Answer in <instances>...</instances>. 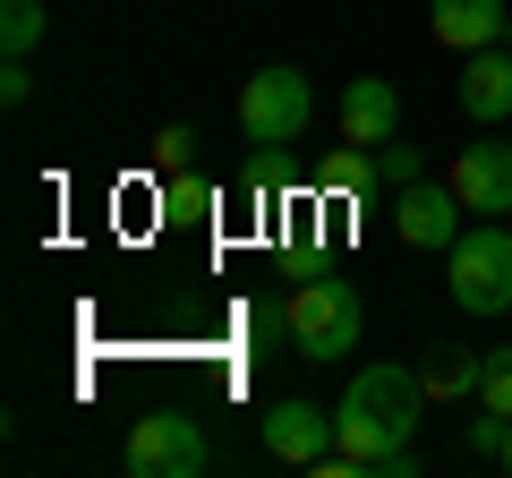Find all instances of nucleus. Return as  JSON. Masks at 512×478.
I'll use <instances>...</instances> for the list:
<instances>
[{
    "label": "nucleus",
    "instance_id": "6",
    "mask_svg": "<svg viewBox=\"0 0 512 478\" xmlns=\"http://www.w3.org/2000/svg\"><path fill=\"white\" fill-rule=\"evenodd\" d=\"M461 214H470V205H461L453 180H410L402 197H393V231H402L410 248H453V239H461Z\"/></svg>",
    "mask_w": 512,
    "mask_h": 478
},
{
    "label": "nucleus",
    "instance_id": "20",
    "mask_svg": "<svg viewBox=\"0 0 512 478\" xmlns=\"http://www.w3.org/2000/svg\"><path fill=\"white\" fill-rule=\"evenodd\" d=\"M504 52H512V18H504Z\"/></svg>",
    "mask_w": 512,
    "mask_h": 478
},
{
    "label": "nucleus",
    "instance_id": "5",
    "mask_svg": "<svg viewBox=\"0 0 512 478\" xmlns=\"http://www.w3.org/2000/svg\"><path fill=\"white\" fill-rule=\"evenodd\" d=\"M120 470L128 478H197L205 470V436L188 410H146V419L128 427L120 444Z\"/></svg>",
    "mask_w": 512,
    "mask_h": 478
},
{
    "label": "nucleus",
    "instance_id": "1",
    "mask_svg": "<svg viewBox=\"0 0 512 478\" xmlns=\"http://www.w3.org/2000/svg\"><path fill=\"white\" fill-rule=\"evenodd\" d=\"M436 402L427 393V376L419 368H359L350 376V393H342V410H333V453L316 461L325 478H410L419 470V453H410V436H419V410Z\"/></svg>",
    "mask_w": 512,
    "mask_h": 478
},
{
    "label": "nucleus",
    "instance_id": "18",
    "mask_svg": "<svg viewBox=\"0 0 512 478\" xmlns=\"http://www.w3.org/2000/svg\"><path fill=\"white\" fill-rule=\"evenodd\" d=\"M376 154H384V180H393V188H410V180H419V154H410L402 137H393V146H376Z\"/></svg>",
    "mask_w": 512,
    "mask_h": 478
},
{
    "label": "nucleus",
    "instance_id": "8",
    "mask_svg": "<svg viewBox=\"0 0 512 478\" xmlns=\"http://www.w3.org/2000/svg\"><path fill=\"white\" fill-rule=\"evenodd\" d=\"M402 137V94L393 77H350L342 86V146H393Z\"/></svg>",
    "mask_w": 512,
    "mask_h": 478
},
{
    "label": "nucleus",
    "instance_id": "7",
    "mask_svg": "<svg viewBox=\"0 0 512 478\" xmlns=\"http://www.w3.org/2000/svg\"><path fill=\"white\" fill-rule=\"evenodd\" d=\"M256 436H265L274 461H291V470H316V461L333 453V419L316 402H274L265 419H256Z\"/></svg>",
    "mask_w": 512,
    "mask_h": 478
},
{
    "label": "nucleus",
    "instance_id": "17",
    "mask_svg": "<svg viewBox=\"0 0 512 478\" xmlns=\"http://www.w3.org/2000/svg\"><path fill=\"white\" fill-rule=\"evenodd\" d=\"M26 94H35V69H26V60H0V103L18 111Z\"/></svg>",
    "mask_w": 512,
    "mask_h": 478
},
{
    "label": "nucleus",
    "instance_id": "11",
    "mask_svg": "<svg viewBox=\"0 0 512 478\" xmlns=\"http://www.w3.org/2000/svg\"><path fill=\"white\" fill-rule=\"evenodd\" d=\"M504 0H427V26H436V43H453V52H487V43H504Z\"/></svg>",
    "mask_w": 512,
    "mask_h": 478
},
{
    "label": "nucleus",
    "instance_id": "13",
    "mask_svg": "<svg viewBox=\"0 0 512 478\" xmlns=\"http://www.w3.org/2000/svg\"><path fill=\"white\" fill-rule=\"evenodd\" d=\"M43 26H52V18H43V0H0V52H9V60L35 52Z\"/></svg>",
    "mask_w": 512,
    "mask_h": 478
},
{
    "label": "nucleus",
    "instance_id": "9",
    "mask_svg": "<svg viewBox=\"0 0 512 478\" xmlns=\"http://www.w3.org/2000/svg\"><path fill=\"white\" fill-rule=\"evenodd\" d=\"M461 120H478V129L512 120V52H504V43L461 52Z\"/></svg>",
    "mask_w": 512,
    "mask_h": 478
},
{
    "label": "nucleus",
    "instance_id": "4",
    "mask_svg": "<svg viewBox=\"0 0 512 478\" xmlns=\"http://www.w3.org/2000/svg\"><path fill=\"white\" fill-rule=\"evenodd\" d=\"M316 120V86L299 69H256L248 86H239V129H248V146H299Z\"/></svg>",
    "mask_w": 512,
    "mask_h": 478
},
{
    "label": "nucleus",
    "instance_id": "3",
    "mask_svg": "<svg viewBox=\"0 0 512 478\" xmlns=\"http://www.w3.org/2000/svg\"><path fill=\"white\" fill-rule=\"evenodd\" d=\"M444 282H453L461 316H504L512 308V231L504 222H478L444 248Z\"/></svg>",
    "mask_w": 512,
    "mask_h": 478
},
{
    "label": "nucleus",
    "instance_id": "10",
    "mask_svg": "<svg viewBox=\"0 0 512 478\" xmlns=\"http://www.w3.org/2000/svg\"><path fill=\"white\" fill-rule=\"evenodd\" d=\"M453 188H461V205L470 214H512V146H461L453 154Z\"/></svg>",
    "mask_w": 512,
    "mask_h": 478
},
{
    "label": "nucleus",
    "instance_id": "2",
    "mask_svg": "<svg viewBox=\"0 0 512 478\" xmlns=\"http://www.w3.org/2000/svg\"><path fill=\"white\" fill-rule=\"evenodd\" d=\"M359 325H367V308H359V291H350L342 274H308L291 291V350L299 359H350L359 350Z\"/></svg>",
    "mask_w": 512,
    "mask_h": 478
},
{
    "label": "nucleus",
    "instance_id": "14",
    "mask_svg": "<svg viewBox=\"0 0 512 478\" xmlns=\"http://www.w3.org/2000/svg\"><path fill=\"white\" fill-rule=\"evenodd\" d=\"M376 180H384V154L376 146H342L325 163V188H342V197H359V188H376Z\"/></svg>",
    "mask_w": 512,
    "mask_h": 478
},
{
    "label": "nucleus",
    "instance_id": "12",
    "mask_svg": "<svg viewBox=\"0 0 512 478\" xmlns=\"http://www.w3.org/2000/svg\"><path fill=\"white\" fill-rule=\"evenodd\" d=\"M419 376H427V393H436V402H478V385H487V350L436 342V350L419 359Z\"/></svg>",
    "mask_w": 512,
    "mask_h": 478
},
{
    "label": "nucleus",
    "instance_id": "15",
    "mask_svg": "<svg viewBox=\"0 0 512 478\" xmlns=\"http://www.w3.org/2000/svg\"><path fill=\"white\" fill-rule=\"evenodd\" d=\"M478 410H504V419H512V350H487V385H478Z\"/></svg>",
    "mask_w": 512,
    "mask_h": 478
},
{
    "label": "nucleus",
    "instance_id": "16",
    "mask_svg": "<svg viewBox=\"0 0 512 478\" xmlns=\"http://www.w3.org/2000/svg\"><path fill=\"white\" fill-rule=\"evenodd\" d=\"M188 154H197V129H180V120H171V129H154V171H163V180L188 163Z\"/></svg>",
    "mask_w": 512,
    "mask_h": 478
},
{
    "label": "nucleus",
    "instance_id": "19",
    "mask_svg": "<svg viewBox=\"0 0 512 478\" xmlns=\"http://www.w3.org/2000/svg\"><path fill=\"white\" fill-rule=\"evenodd\" d=\"M504 470H512V427H504Z\"/></svg>",
    "mask_w": 512,
    "mask_h": 478
}]
</instances>
